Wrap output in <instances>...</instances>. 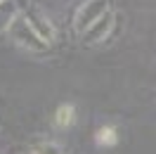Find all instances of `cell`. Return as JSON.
Masks as SVG:
<instances>
[{
  "label": "cell",
  "mask_w": 156,
  "mask_h": 154,
  "mask_svg": "<svg viewBox=\"0 0 156 154\" xmlns=\"http://www.w3.org/2000/svg\"><path fill=\"white\" fill-rule=\"evenodd\" d=\"M109 12V0H85L80 7L76 10V17H73V31L78 36H83L85 31Z\"/></svg>",
  "instance_id": "obj_2"
},
{
  "label": "cell",
  "mask_w": 156,
  "mask_h": 154,
  "mask_svg": "<svg viewBox=\"0 0 156 154\" xmlns=\"http://www.w3.org/2000/svg\"><path fill=\"white\" fill-rule=\"evenodd\" d=\"M10 36H12V40H14L17 45L31 50V52H45V50L50 48L48 43L33 31V26L29 24V19L24 17V12H19V17H17L14 24L10 26Z\"/></svg>",
  "instance_id": "obj_1"
},
{
  "label": "cell",
  "mask_w": 156,
  "mask_h": 154,
  "mask_svg": "<svg viewBox=\"0 0 156 154\" xmlns=\"http://www.w3.org/2000/svg\"><path fill=\"white\" fill-rule=\"evenodd\" d=\"M114 24H116V14L109 10L104 17H99V19L95 21V24H92L83 36H80L83 45H97V43H104V40L109 38L111 29H114Z\"/></svg>",
  "instance_id": "obj_3"
},
{
  "label": "cell",
  "mask_w": 156,
  "mask_h": 154,
  "mask_svg": "<svg viewBox=\"0 0 156 154\" xmlns=\"http://www.w3.org/2000/svg\"><path fill=\"white\" fill-rule=\"evenodd\" d=\"M19 5L17 0H0V33L10 31V26L14 24V19L19 17Z\"/></svg>",
  "instance_id": "obj_5"
},
{
  "label": "cell",
  "mask_w": 156,
  "mask_h": 154,
  "mask_svg": "<svg viewBox=\"0 0 156 154\" xmlns=\"http://www.w3.org/2000/svg\"><path fill=\"white\" fill-rule=\"evenodd\" d=\"M31 154H62V149H59L55 142H40V145L33 147Z\"/></svg>",
  "instance_id": "obj_8"
},
{
  "label": "cell",
  "mask_w": 156,
  "mask_h": 154,
  "mask_svg": "<svg viewBox=\"0 0 156 154\" xmlns=\"http://www.w3.org/2000/svg\"><path fill=\"white\" fill-rule=\"evenodd\" d=\"M24 17L29 19V24L33 26V31H36L40 38L48 43V45L55 40V26L50 24V19L43 14V12H38V10H29V12H24Z\"/></svg>",
  "instance_id": "obj_4"
},
{
  "label": "cell",
  "mask_w": 156,
  "mask_h": 154,
  "mask_svg": "<svg viewBox=\"0 0 156 154\" xmlns=\"http://www.w3.org/2000/svg\"><path fill=\"white\" fill-rule=\"evenodd\" d=\"M73 121H76V109H73V105L57 107V112H55V123H57L59 128H69V126H73Z\"/></svg>",
  "instance_id": "obj_6"
},
{
  "label": "cell",
  "mask_w": 156,
  "mask_h": 154,
  "mask_svg": "<svg viewBox=\"0 0 156 154\" xmlns=\"http://www.w3.org/2000/svg\"><path fill=\"white\" fill-rule=\"evenodd\" d=\"M95 140H97V145H102V147H111V145L118 142V133L114 126H102L97 130V135H95Z\"/></svg>",
  "instance_id": "obj_7"
}]
</instances>
